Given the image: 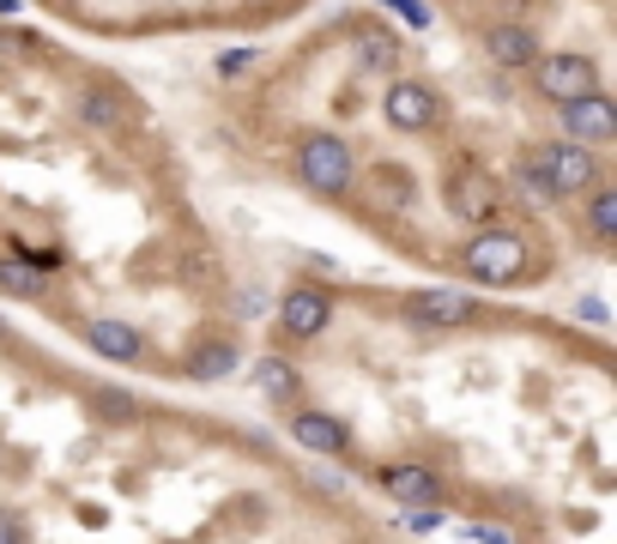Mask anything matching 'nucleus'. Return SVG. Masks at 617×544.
I'll use <instances>...</instances> for the list:
<instances>
[{
    "instance_id": "obj_5",
    "label": "nucleus",
    "mask_w": 617,
    "mask_h": 544,
    "mask_svg": "<svg viewBox=\"0 0 617 544\" xmlns=\"http://www.w3.org/2000/svg\"><path fill=\"white\" fill-rule=\"evenodd\" d=\"M538 164H545V176H551L557 200H563V194H588L593 181H600L593 145H576V140H551V145H538Z\"/></svg>"
},
{
    "instance_id": "obj_7",
    "label": "nucleus",
    "mask_w": 617,
    "mask_h": 544,
    "mask_svg": "<svg viewBox=\"0 0 617 544\" xmlns=\"http://www.w3.org/2000/svg\"><path fill=\"white\" fill-rule=\"evenodd\" d=\"M328 321H333V303H328V291H316V285L290 291V297L278 303V333L285 339H316V333H328Z\"/></svg>"
},
{
    "instance_id": "obj_6",
    "label": "nucleus",
    "mask_w": 617,
    "mask_h": 544,
    "mask_svg": "<svg viewBox=\"0 0 617 544\" xmlns=\"http://www.w3.org/2000/svg\"><path fill=\"white\" fill-rule=\"evenodd\" d=\"M381 116H388V128L394 133H424V128H436V97H430V85L424 79H394L388 85V97H381Z\"/></svg>"
},
{
    "instance_id": "obj_15",
    "label": "nucleus",
    "mask_w": 617,
    "mask_h": 544,
    "mask_svg": "<svg viewBox=\"0 0 617 544\" xmlns=\"http://www.w3.org/2000/svg\"><path fill=\"white\" fill-rule=\"evenodd\" d=\"M357 61L394 73V67H400V37H394V31H381V25H357Z\"/></svg>"
},
{
    "instance_id": "obj_3",
    "label": "nucleus",
    "mask_w": 617,
    "mask_h": 544,
    "mask_svg": "<svg viewBox=\"0 0 617 544\" xmlns=\"http://www.w3.org/2000/svg\"><path fill=\"white\" fill-rule=\"evenodd\" d=\"M521 267H526L521 230H485V236H473V248H466V272H473L478 285H514Z\"/></svg>"
},
{
    "instance_id": "obj_18",
    "label": "nucleus",
    "mask_w": 617,
    "mask_h": 544,
    "mask_svg": "<svg viewBox=\"0 0 617 544\" xmlns=\"http://www.w3.org/2000/svg\"><path fill=\"white\" fill-rule=\"evenodd\" d=\"M254 381H261L266 400H290V393H297V369H290V363H278V357H266L261 369H254Z\"/></svg>"
},
{
    "instance_id": "obj_21",
    "label": "nucleus",
    "mask_w": 617,
    "mask_h": 544,
    "mask_svg": "<svg viewBox=\"0 0 617 544\" xmlns=\"http://www.w3.org/2000/svg\"><path fill=\"white\" fill-rule=\"evenodd\" d=\"M97 412H104V417H128L133 400H128V393H116V388H97Z\"/></svg>"
},
{
    "instance_id": "obj_8",
    "label": "nucleus",
    "mask_w": 617,
    "mask_h": 544,
    "mask_svg": "<svg viewBox=\"0 0 617 544\" xmlns=\"http://www.w3.org/2000/svg\"><path fill=\"white\" fill-rule=\"evenodd\" d=\"M406 315L412 321H424V327H466L478 315V303L466 297V291H418V297H406Z\"/></svg>"
},
{
    "instance_id": "obj_25",
    "label": "nucleus",
    "mask_w": 617,
    "mask_h": 544,
    "mask_svg": "<svg viewBox=\"0 0 617 544\" xmlns=\"http://www.w3.org/2000/svg\"><path fill=\"white\" fill-rule=\"evenodd\" d=\"M19 7H25V0H0V19H19Z\"/></svg>"
},
{
    "instance_id": "obj_10",
    "label": "nucleus",
    "mask_w": 617,
    "mask_h": 544,
    "mask_svg": "<svg viewBox=\"0 0 617 544\" xmlns=\"http://www.w3.org/2000/svg\"><path fill=\"white\" fill-rule=\"evenodd\" d=\"M376 484L388 496H400V502H412V508H424V502H436V496H442V484H436L424 466H381Z\"/></svg>"
},
{
    "instance_id": "obj_12",
    "label": "nucleus",
    "mask_w": 617,
    "mask_h": 544,
    "mask_svg": "<svg viewBox=\"0 0 617 544\" xmlns=\"http://www.w3.org/2000/svg\"><path fill=\"white\" fill-rule=\"evenodd\" d=\"M80 121L92 133H121V128H128V97H116V91H104V85L85 91V97H80Z\"/></svg>"
},
{
    "instance_id": "obj_17",
    "label": "nucleus",
    "mask_w": 617,
    "mask_h": 544,
    "mask_svg": "<svg viewBox=\"0 0 617 544\" xmlns=\"http://www.w3.org/2000/svg\"><path fill=\"white\" fill-rule=\"evenodd\" d=\"M0 291L7 297H37L43 291V267H31V260H0Z\"/></svg>"
},
{
    "instance_id": "obj_9",
    "label": "nucleus",
    "mask_w": 617,
    "mask_h": 544,
    "mask_svg": "<svg viewBox=\"0 0 617 544\" xmlns=\"http://www.w3.org/2000/svg\"><path fill=\"white\" fill-rule=\"evenodd\" d=\"M485 55L497 67H509V73H521V67L538 61V37L526 25H490L485 31Z\"/></svg>"
},
{
    "instance_id": "obj_4",
    "label": "nucleus",
    "mask_w": 617,
    "mask_h": 544,
    "mask_svg": "<svg viewBox=\"0 0 617 544\" xmlns=\"http://www.w3.org/2000/svg\"><path fill=\"white\" fill-rule=\"evenodd\" d=\"M557 116H563V140H576V145L617 140V109H612V97H605V91H581V97L557 104Z\"/></svg>"
},
{
    "instance_id": "obj_23",
    "label": "nucleus",
    "mask_w": 617,
    "mask_h": 544,
    "mask_svg": "<svg viewBox=\"0 0 617 544\" xmlns=\"http://www.w3.org/2000/svg\"><path fill=\"white\" fill-rule=\"evenodd\" d=\"M242 67H249V49H224L218 55V73H242Z\"/></svg>"
},
{
    "instance_id": "obj_13",
    "label": "nucleus",
    "mask_w": 617,
    "mask_h": 544,
    "mask_svg": "<svg viewBox=\"0 0 617 544\" xmlns=\"http://www.w3.org/2000/svg\"><path fill=\"white\" fill-rule=\"evenodd\" d=\"M290 436H297L309 453H340L345 448L340 417H328V412H297V417H290Z\"/></svg>"
},
{
    "instance_id": "obj_16",
    "label": "nucleus",
    "mask_w": 617,
    "mask_h": 544,
    "mask_svg": "<svg viewBox=\"0 0 617 544\" xmlns=\"http://www.w3.org/2000/svg\"><path fill=\"white\" fill-rule=\"evenodd\" d=\"M588 230H593V243H612L617 236V188H605V181L588 188Z\"/></svg>"
},
{
    "instance_id": "obj_11",
    "label": "nucleus",
    "mask_w": 617,
    "mask_h": 544,
    "mask_svg": "<svg viewBox=\"0 0 617 544\" xmlns=\"http://www.w3.org/2000/svg\"><path fill=\"white\" fill-rule=\"evenodd\" d=\"M85 345H92L104 363H133L140 357V333H133L128 321H85Z\"/></svg>"
},
{
    "instance_id": "obj_24",
    "label": "nucleus",
    "mask_w": 617,
    "mask_h": 544,
    "mask_svg": "<svg viewBox=\"0 0 617 544\" xmlns=\"http://www.w3.org/2000/svg\"><path fill=\"white\" fill-rule=\"evenodd\" d=\"M0 544H25V527L13 515H0Z\"/></svg>"
},
{
    "instance_id": "obj_2",
    "label": "nucleus",
    "mask_w": 617,
    "mask_h": 544,
    "mask_svg": "<svg viewBox=\"0 0 617 544\" xmlns=\"http://www.w3.org/2000/svg\"><path fill=\"white\" fill-rule=\"evenodd\" d=\"M533 85L545 104H569V97H581V91H600V67L588 61V55L576 49H551L533 61Z\"/></svg>"
},
{
    "instance_id": "obj_19",
    "label": "nucleus",
    "mask_w": 617,
    "mask_h": 544,
    "mask_svg": "<svg viewBox=\"0 0 617 544\" xmlns=\"http://www.w3.org/2000/svg\"><path fill=\"white\" fill-rule=\"evenodd\" d=\"M514 176H521V188H526V200H533V206H551V200H557V188H551V176H545V164H538V157H521V164H514Z\"/></svg>"
},
{
    "instance_id": "obj_22",
    "label": "nucleus",
    "mask_w": 617,
    "mask_h": 544,
    "mask_svg": "<svg viewBox=\"0 0 617 544\" xmlns=\"http://www.w3.org/2000/svg\"><path fill=\"white\" fill-rule=\"evenodd\" d=\"M381 7H394V13L412 19V25H430V7H424V0H381Z\"/></svg>"
},
{
    "instance_id": "obj_20",
    "label": "nucleus",
    "mask_w": 617,
    "mask_h": 544,
    "mask_svg": "<svg viewBox=\"0 0 617 544\" xmlns=\"http://www.w3.org/2000/svg\"><path fill=\"white\" fill-rule=\"evenodd\" d=\"M442 502H424V508H412V515H406V532H436V527H442Z\"/></svg>"
},
{
    "instance_id": "obj_14",
    "label": "nucleus",
    "mask_w": 617,
    "mask_h": 544,
    "mask_svg": "<svg viewBox=\"0 0 617 544\" xmlns=\"http://www.w3.org/2000/svg\"><path fill=\"white\" fill-rule=\"evenodd\" d=\"M237 363H242V345H237V339H206V351L188 363V381H224L230 369H237Z\"/></svg>"
},
{
    "instance_id": "obj_1",
    "label": "nucleus",
    "mask_w": 617,
    "mask_h": 544,
    "mask_svg": "<svg viewBox=\"0 0 617 544\" xmlns=\"http://www.w3.org/2000/svg\"><path fill=\"white\" fill-rule=\"evenodd\" d=\"M297 181L309 188V194H321V200L352 194V181H357L352 145L333 140V133H309V140L297 145Z\"/></svg>"
}]
</instances>
